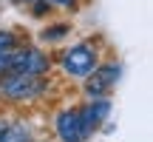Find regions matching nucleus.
<instances>
[{
  "label": "nucleus",
  "instance_id": "nucleus-1",
  "mask_svg": "<svg viewBox=\"0 0 153 142\" xmlns=\"http://www.w3.org/2000/svg\"><path fill=\"white\" fill-rule=\"evenodd\" d=\"M48 91V80L34 74H14L6 71L0 74V97L6 102H37L43 94Z\"/></svg>",
  "mask_w": 153,
  "mask_h": 142
},
{
  "label": "nucleus",
  "instance_id": "nucleus-2",
  "mask_svg": "<svg viewBox=\"0 0 153 142\" xmlns=\"http://www.w3.org/2000/svg\"><path fill=\"white\" fill-rule=\"evenodd\" d=\"M99 63H102L99 49L94 43H88V40H85V43L68 46V49L60 54V68L65 71V77H74V80H85Z\"/></svg>",
  "mask_w": 153,
  "mask_h": 142
},
{
  "label": "nucleus",
  "instance_id": "nucleus-3",
  "mask_svg": "<svg viewBox=\"0 0 153 142\" xmlns=\"http://www.w3.org/2000/svg\"><path fill=\"white\" fill-rule=\"evenodd\" d=\"M94 134L91 122L85 120V114H82V108L76 105V108H62L57 111L54 117V137L60 142H88Z\"/></svg>",
  "mask_w": 153,
  "mask_h": 142
},
{
  "label": "nucleus",
  "instance_id": "nucleus-4",
  "mask_svg": "<svg viewBox=\"0 0 153 142\" xmlns=\"http://www.w3.org/2000/svg\"><path fill=\"white\" fill-rule=\"evenodd\" d=\"M122 74L119 63H99L91 74L82 82V91H85V99H99V97H111V91L116 88Z\"/></svg>",
  "mask_w": 153,
  "mask_h": 142
},
{
  "label": "nucleus",
  "instance_id": "nucleus-5",
  "mask_svg": "<svg viewBox=\"0 0 153 142\" xmlns=\"http://www.w3.org/2000/svg\"><path fill=\"white\" fill-rule=\"evenodd\" d=\"M51 68V60L45 51L34 49V46H17L9 54V71L14 74H34V77H45V71Z\"/></svg>",
  "mask_w": 153,
  "mask_h": 142
},
{
  "label": "nucleus",
  "instance_id": "nucleus-6",
  "mask_svg": "<svg viewBox=\"0 0 153 142\" xmlns=\"http://www.w3.org/2000/svg\"><path fill=\"white\" fill-rule=\"evenodd\" d=\"M31 139H34V134L28 128V122L0 117V142H31Z\"/></svg>",
  "mask_w": 153,
  "mask_h": 142
},
{
  "label": "nucleus",
  "instance_id": "nucleus-7",
  "mask_svg": "<svg viewBox=\"0 0 153 142\" xmlns=\"http://www.w3.org/2000/svg\"><path fill=\"white\" fill-rule=\"evenodd\" d=\"M79 108H82V114H85V120L91 122V128L97 131V128H102V122L108 120V114H111V99H108V97L85 99Z\"/></svg>",
  "mask_w": 153,
  "mask_h": 142
},
{
  "label": "nucleus",
  "instance_id": "nucleus-8",
  "mask_svg": "<svg viewBox=\"0 0 153 142\" xmlns=\"http://www.w3.org/2000/svg\"><path fill=\"white\" fill-rule=\"evenodd\" d=\"M68 34H71V26H68V23H51V26L43 28L40 40H43V43H57V40L68 37Z\"/></svg>",
  "mask_w": 153,
  "mask_h": 142
},
{
  "label": "nucleus",
  "instance_id": "nucleus-9",
  "mask_svg": "<svg viewBox=\"0 0 153 142\" xmlns=\"http://www.w3.org/2000/svg\"><path fill=\"white\" fill-rule=\"evenodd\" d=\"M17 46H20V37H17L14 31H0V54H9V51H14Z\"/></svg>",
  "mask_w": 153,
  "mask_h": 142
},
{
  "label": "nucleus",
  "instance_id": "nucleus-10",
  "mask_svg": "<svg viewBox=\"0 0 153 142\" xmlns=\"http://www.w3.org/2000/svg\"><path fill=\"white\" fill-rule=\"evenodd\" d=\"M28 6H31V14L34 17H48L51 14V6L45 3V0H31Z\"/></svg>",
  "mask_w": 153,
  "mask_h": 142
},
{
  "label": "nucleus",
  "instance_id": "nucleus-11",
  "mask_svg": "<svg viewBox=\"0 0 153 142\" xmlns=\"http://www.w3.org/2000/svg\"><path fill=\"white\" fill-rule=\"evenodd\" d=\"M51 9H68V11H76L79 9V0H45Z\"/></svg>",
  "mask_w": 153,
  "mask_h": 142
},
{
  "label": "nucleus",
  "instance_id": "nucleus-12",
  "mask_svg": "<svg viewBox=\"0 0 153 142\" xmlns=\"http://www.w3.org/2000/svg\"><path fill=\"white\" fill-rule=\"evenodd\" d=\"M9 54H11V51H9ZM9 54H0V74L9 71Z\"/></svg>",
  "mask_w": 153,
  "mask_h": 142
},
{
  "label": "nucleus",
  "instance_id": "nucleus-13",
  "mask_svg": "<svg viewBox=\"0 0 153 142\" xmlns=\"http://www.w3.org/2000/svg\"><path fill=\"white\" fill-rule=\"evenodd\" d=\"M14 3H31V0H14Z\"/></svg>",
  "mask_w": 153,
  "mask_h": 142
}]
</instances>
